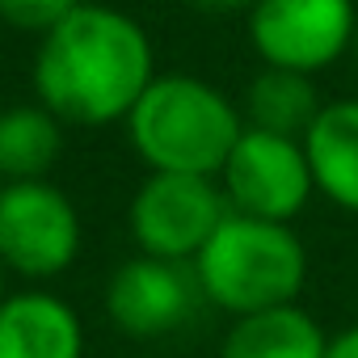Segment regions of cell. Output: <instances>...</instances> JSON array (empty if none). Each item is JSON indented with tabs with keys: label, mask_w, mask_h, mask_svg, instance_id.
Segmentation results:
<instances>
[{
	"label": "cell",
	"mask_w": 358,
	"mask_h": 358,
	"mask_svg": "<svg viewBox=\"0 0 358 358\" xmlns=\"http://www.w3.org/2000/svg\"><path fill=\"white\" fill-rule=\"evenodd\" d=\"M106 316L127 337H169L177 333L203 303L199 278L182 262H160V257H131L106 278Z\"/></svg>",
	"instance_id": "8"
},
{
	"label": "cell",
	"mask_w": 358,
	"mask_h": 358,
	"mask_svg": "<svg viewBox=\"0 0 358 358\" xmlns=\"http://www.w3.org/2000/svg\"><path fill=\"white\" fill-rule=\"evenodd\" d=\"M156 80V51L148 30L101 0L85 5L38 38L30 85L64 127H114L127 122L143 89Z\"/></svg>",
	"instance_id": "1"
},
{
	"label": "cell",
	"mask_w": 358,
	"mask_h": 358,
	"mask_svg": "<svg viewBox=\"0 0 358 358\" xmlns=\"http://www.w3.org/2000/svg\"><path fill=\"white\" fill-rule=\"evenodd\" d=\"M354 64H358V34H354Z\"/></svg>",
	"instance_id": "18"
},
{
	"label": "cell",
	"mask_w": 358,
	"mask_h": 358,
	"mask_svg": "<svg viewBox=\"0 0 358 358\" xmlns=\"http://www.w3.org/2000/svg\"><path fill=\"white\" fill-rule=\"evenodd\" d=\"M190 270L207 303L228 316H253L266 308L299 303L308 282V249L291 224L228 211Z\"/></svg>",
	"instance_id": "3"
},
{
	"label": "cell",
	"mask_w": 358,
	"mask_h": 358,
	"mask_svg": "<svg viewBox=\"0 0 358 358\" xmlns=\"http://www.w3.org/2000/svg\"><path fill=\"white\" fill-rule=\"evenodd\" d=\"M122 127L148 173L220 177L245 135V114L203 76L156 72Z\"/></svg>",
	"instance_id": "2"
},
{
	"label": "cell",
	"mask_w": 358,
	"mask_h": 358,
	"mask_svg": "<svg viewBox=\"0 0 358 358\" xmlns=\"http://www.w3.org/2000/svg\"><path fill=\"white\" fill-rule=\"evenodd\" d=\"M249 22V43L262 68H287L316 76L354 51L358 9L354 0H257Z\"/></svg>",
	"instance_id": "6"
},
{
	"label": "cell",
	"mask_w": 358,
	"mask_h": 358,
	"mask_svg": "<svg viewBox=\"0 0 358 358\" xmlns=\"http://www.w3.org/2000/svg\"><path fill=\"white\" fill-rule=\"evenodd\" d=\"M0 358H85V320L55 291H9L0 303Z\"/></svg>",
	"instance_id": "9"
},
{
	"label": "cell",
	"mask_w": 358,
	"mask_h": 358,
	"mask_svg": "<svg viewBox=\"0 0 358 358\" xmlns=\"http://www.w3.org/2000/svg\"><path fill=\"white\" fill-rule=\"evenodd\" d=\"M5 295H9V270L0 266V303H5Z\"/></svg>",
	"instance_id": "17"
},
{
	"label": "cell",
	"mask_w": 358,
	"mask_h": 358,
	"mask_svg": "<svg viewBox=\"0 0 358 358\" xmlns=\"http://www.w3.org/2000/svg\"><path fill=\"white\" fill-rule=\"evenodd\" d=\"M64 152V122L43 101H17L0 110V186L43 182Z\"/></svg>",
	"instance_id": "12"
},
{
	"label": "cell",
	"mask_w": 358,
	"mask_h": 358,
	"mask_svg": "<svg viewBox=\"0 0 358 358\" xmlns=\"http://www.w3.org/2000/svg\"><path fill=\"white\" fill-rule=\"evenodd\" d=\"M199 17H249L257 0H186Z\"/></svg>",
	"instance_id": "15"
},
{
	"label": "cell",
	"mask_w": 358,
	"mask_h": 358,
	"mask_svg": "<svg viewBox=\"0 0 358 358\" xmlns=\"http://www.w3.org/2000/svg\"><path fill=\"white\" fill-rule=\"evenodd\" d=\"M215 182L236 215H253L270 224H291L316 194L303 139L253 131V127H245Z\"/></svg>",
	"instance_id": "7"
},
{
	"label": "cell",
	"mask_w": 358,
	"mask_h": 358,
	"mask_svg": "<svg viewBox=\"0 0 358 358\" xmlns=\"http://www.w3.org/2000/svg\"><path fill=\"white\" fill-rule=\"evenodd\" d=\"M303 152L312 164L316 194L358 215V97L324 101L303 131Z\"/></svg>",
	"instance_id": "10"
},
{
	"label": "cell",
	"mask_w": 358,
	"mask_h": 358,
	"mask_svg": "<svg viewBox=\"0 0 358 358\" xmlns=\"http://www.w3.org/2000/svg\"><path fill=\"white\" fill-rule=\"evenodd\" d=\"M324 350L329 333L320 329V320L299 303H282L236 316L224 333L220 358H324Z\"/></svg>",
	"instance_id": "11"
},
{
	"label": "cell",
	"mask_w": 358,
	"mask_h": 358,
	"mask_svg": "<svg viewBox=\"0 0 358 358\" xmlns=\"http://www.w3.org/2000/svg\"><path fill=\"white\" fill-rule=\"evenodd\" d=\"M324 358H358V324L354 329H341L337 337H329Z\"/></svg>",
	"instance_id": "16"
},
{
	"label": "cell",
	"mask_w": 358,
	"mask_h": 358,
	"mask_svg": "<svg viewBox=\"0 0 358 358\" xmlns=\"http://www.w3.org/2000/svg\"><path fill=\"white\" fill-rule=\"evenodd\" d=\"M85 224L76 203L51 182L0 186V266L26 282H51L76 266Z\"/></svg>",
	"instance_id": "4"
},
{
	"label": "cell",
	"mask_w": 358,
	"mask_h": 358,
	"mask_svg": "<svg viewBox=\"0 0 358 358\" xmlns=\"http://www.w3.org/2000/svg\"><path fill=\"white\" fill-rule=\"evenodd\" d=\"M228 211L232 207L215 177L148 173L131 199L127 224H131V241L143 257L190 266L203 253V245L215 236V228L224 224Z\"/></svg>",
	"instance_id": "5"
},
{
	"label": "cell",
	"mask_w": 358,
	"mask_h": 358,
	"mask_svg": "<svg viewBox=\"0 0 358 358\" xmlns=\"http://www.w3.org/2000/svg\"><path fill=\"white\" fill-rule=\"evenodd\" d=\"M85 0H0V26L17 34L47 38L59 22H68Z\"/></svg>",
	"instance_id": "14"
},
{
	"label": "cell",
	"mask_w": 358,
	"mask_h": 358,
	"mask_svg": "<svg viewBox=\"0 0 358 358\" xmlns=\"http://www.w3.org/2000/svg\"><path fill=\"white\" fill-rule=\"evenodd\" d=\"M320 106L324 101H320L316 76L287 72V68H262L245 89L241 114H245V127H253V131H274V135L303 139V131L312 127Z\"/></svg>",
	"instance_id": "13"
}]
</instances>
